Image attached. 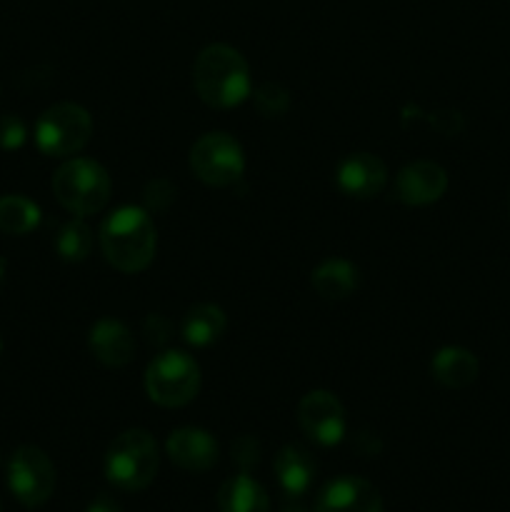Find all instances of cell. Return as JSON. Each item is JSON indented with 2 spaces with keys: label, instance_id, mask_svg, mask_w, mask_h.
Here are the masks:
<instances>
[{
  "label": "cell",
  "instance_id": "cell-1",
  "mask_svg": "<svg viewBox=\"0 0 510 512\" xmlns=\"http://www.w3.org/2000/svg\"><path fill=\"white\" fill-rule=\"evenodd\" d=\"M158 235L148 210L125 205L110 213L100 228V250L120 273H140L155 258Z\"/></svg>",
  "mask_w": 510,
  "mask_h": 512
},
{
  "label": "cell",
  "instance_id": "cell-2",
  "mask_svg": "<svg viewBox=\"0 0 510 512\" xmlns=\"http://www.w3.org/2000/svg\"><path fill=\"white\" fill-rule=\"evenodd\" d=\"M193 88L210 108H235L248 98L253 88L248 63L230 45H208L195 58Z\"/></svg>",
  "mask_w": 510,
  "mask_h": 512
},
{
  "label": "cell",
  "instance_id": "cell-3",
  "mask_svg": "<svg viewBox=\"0 0 510 512\" xmlns=\"http://www.w3.org/2000/svg\"><path fill=\"white\" fill-rule=\"evenodd\" d=\"M158 465V443L143 428L120 433L105 453V475L110 483L128 493L148 488L158 473Z\"/></svg>",
  "mask_w": 510,
  "mask_h": 512
},
{
  "label": "cell",
  "instance_id": "cell-4",
  "mask_svg": "<svg viewBox=\"0 0 510 512\" xmlns=\"http://www.w3.org/2000/svg\"><path fill=\"white\" fill-rule=\"evenodd\" d=\"M110 183L108 170L90 158H70L55 170L53 193L58 203L73 215H95L108 205Z\"/></svg>",
  "mask_w": 510,
  "mask_h": 512
},
{
  "label": "cell",
  "instance_id": "cell-5",
  "mask_svg": "<svg viewBox=\"0 0 510 512\" xmlns=\"http://www.w3.org/2000/svg\"><path fill=\"white\" fill-rule=\"evenodd\" d=\"M145 390L163 408H183L200 390V365L183 350H165L145 370Z\"/></svg>",
  "mask_w": 510,
  "mask_h": 512
},
{
  "label": "cell",
  "instance_id": "cell-6",
  "mask_svg": "<svg viewBox=\"0 0 510 512\" xmlns=\"http://www.w3.org/2000/svg\"><path fill=\"white\" fill-rule=\"evenodd\" d=\"M93 118L75 103L50 105L35 123V143L48 158H70L88 145Z\"/></svg>",
  "mask_w": 510,
  "mask_h": 512
},
{
  "label": "cell",
  "instance_id": "cell-7",
  "mask_svg": "<svg viewBox=\"0 0 510 512\" xmlns=\"http://www.w3.org/2000/svg\"><path fill=\"white\" fill-rule=\"evenodd\" d=\"M190 170L195 178L213 188L233 185L245 170L243 148L228 133H205L190 148Z\"/></svg>",
  "mask_w": 510,
  "mask_h": 512
},
{
  "label": "cell",
  "instance_id": "cell-8",
  "mask_svg": "<svg viewBox=\"0 0 510 512\" xmlns=\"http://www.w3.org/2000/svg\"><path fill=\"white\" fill-rule=\"evenodd\" d=\"M10 493L25 508H40L55 490V468L48 455L35 445H23L8 460Z\"/></svg>",
  "mask_w": 510,
  "mask_h": 512
},
{
  "label": "cell",
  "instance_id": "cell-9",
  "mask_svg": "<svg viewBox=\"0 0 510 512\" xmlns=\"http://www.w3.org/2000/svg\"><path fill=\"white\" fill-rule=\"evenodd\" d=\"M298 423L313 443L333 448L345 438V410L328 390H313L298 405Z\"/></svg>",
  "mask_w": 510,
  "mask_h": 512
},
{
  "label": "cell",
  "instance_id": "cell-10",
  "mask_svg": "<svg viewBox=\"0 0 510 512\" xmlns=\"http://www.w3.org/2000/svg\"><path fill=\"white\" fill-rule=\"evenodd\" d=\"M448 190V173L433 160H415L405 165L395 180V198L405 205H430Z\"/></svg>",
  "mask_w": 510,
  "mask_h": 512
},
{
  "label": "cell",
  "instance_id": "cell-11",
  "mask_svg": "<svg viewBox=\"0 0 510 512\" xmlns=\"http://www.w3.org/2000/svg\"><path fill=\"white\" fill-rule=\"evenodd\" d=\"M315 512H383V500L368 480L345 475L320 490Z\"/></svg>",
  "mask_w": 510,
  "mask_h": 512
},
{
  "label": "cell",
  "instance_id": "cell-12",
  "mask_svg": "<svg viewBox=\"0 0 510 512\" xmlns=\"http://www.w3.org/2000/svg\"><path fill=\"white\" fill-rule=\"evenodd\" d=\"M335 180L348 198L368 200L383 193L385 183H388V168L378 155L353 153L338 165Z\"/></svg>",
  "mask_w": 510,
  "mask_h": 512
},
{
  "label": "cell",
  "instance_id": "cell-13",
  "mask_svg": "<svg viewBox=\"0 0 510 512\" xmlns=\"http://www.w3.org/2000/svg\"><path fill=\"white\" fill-rule=\"evenodd\" d=\"M165 450L168 458L188 473H205L218 463V443L208 430L200 428L173 430Z\"/></svg>",
  "mask_w": 510,
  "mask_h": 512
},
{
  "label": "cell",
  "instance_id": "cell-14",
  "mask_svg": "<svg viewBox=\"0 0 510 512\" xmlns=\"http://www.w3.org/2000/svg\"><path fill=\"white\" fill-rule=\"evenodd\" d=\"M90 353L98 363L108 365V368H123L133 360L135 355V340L130 330L125 328L120 320L103 318L90 328Z\"/></svg>",
  "mask_w": 510,
  "mask_h": 512
},
{
  "label": "cell",
  "instance_id": "cell-15",
  "mask_svg": "<svg viewBox=\"0 0 510 512\" xmlns=\"http://www.w3.org/2000/svg\"><path fill=\"white\" fill-rule=\"evenodd\" d=\"M273 473L278 478L280 488L288 498H303L318 475V465H315L313 455L308 450L298 448V445H285L278 455H275Z\"/></svg>",
  "mask_w": 510,
  "mask_h": 512
},
{
  "label": "cell",
  "instance_id": "cell-16",
  "mask_svg": "<svg viewBox=\"0 0 510 512\" xmlns=\"http://www.w3.org/2000/svg\"><path fill=\"white\" fill-rule=\"evenodd\" d=\"M430 370H433V378L438 380L445 388H468L478 380L480 363L470 350L458 348V345H448V348H440L438 353L433 355V363H430Z\"/></svg>",
  "mask_w": 510,
  "mask_h": 512
},
{
  "label": "cell",
  "instance_id": "cell-17",
  "mask_svg": "<svg viewBox=\"0 0 510 512\" xmlns=\"http://www.w3.org/2000/svg\"><path fill=\"white\" fill-rule=\"evenodd\" d=\"M218 508L220 512H270V498L258 480L240 473L223 483Z\"/></svg>",
  "mask_w": 510,
  "mask_h": 512
},
{
  "label": "cell",
  "instance_id": "cell-18",
  "mask_svg": "<svg viewBox=\"0 0 510 512\" xmlns=\"http://www.w3.org/2000/svg\"><path fill=\"white\" fill-rule=\"evenodd\" d=\"M313 288L323 300H345L358 288V270L343 258H330L313 270Z\"/></svg>",
  "mask_w": 510,
  "mask_h": 512
},
{
  "label": "cell",
  "instance_id": "cell-19",
  "mask_svg": "<svg viewBox=\"0 0 510 512\" xmlns=\"http://www.w3.org/2000/svg\"><path fill=\"white\" fill-rule=\"evenodd\" d=\"M225 313L213 303H200L188 310L183 320V338L188 345L195 348H208V345L218 343L225 333Z\"/></svg>",
  "mask_w": 510,
  "mask_h": 512
},
{
  "label": "cell",
  "instance_id": "cell-20",
  "mask_svg": "<svg viewBox=\"0 0 510 512\" xmlns=\"http://www.w3.org/2000/svg\"><path fill=\"white\" fill-rule=\"evenodd\" d=\"M40 208L25 195H3L0 198V233L25 235L38 228Z\"/></svg>",
  "mask_w": 510,
  "mask_h": 512
},
{
  "label": "cell",
  "instance_id": "cell-21",
  "mask_svg": "<svg viewBox=\"0 0 510 512\" xmlns=\"http://www.w3.org/2000/svg\"><path fill=\"white\" fill-rule=\"evenodd\" d=\"M55 250L68 263H80L93 250V230L83 220H70L55 235Z\"/></svg>",
  "mask_w": 510,
  "mask_h": 512
},
{
  "label": "cell",
  "instance_id": "cell-22",
  "mask_svg": "<svg viewBox=\"0 0 510 512\" xmlns=\"http://www.w3.org/2000/svg\"><path fill=\"white\" fill-rule=\"evenodd\" d=\"M255 108L265 118H280L290 108V93L280 83H260L253 93Z\"/></svg>",
  "mask_w": 510,
  "mask_h": 512
},
{
  "label": "cell",
  "instance_id": "cell-23",
  "mask_svg": "<svg viewBox=\"0 0 510 512\" xmlns=\"http://www.w3.org/2000/svg\"><path fill=\"white\" fill-rule=\"evenodd\" d=\"M25 138H28V130H25V123L18 115H3L0 118V148L18 150L25 143Z\"/></svg>",
  "mask_w": 510,
  "mask_h": 512
},
{
  "label": "cell",
  "instance_id": "cell-24",
  "mask_svg": "<svg viewBox=\"0 0 510 512\" xmlns=\"http://www.w3.org/2000/svg\"><path fill=\"white\" fill-rule=\"evenodd\" d=\"M173 198H175V190L168 180H155V183H150L148 188H145V200H148L150 208L155 210H165L170 203H173Z\"/></svg>",
  "mask_w": 510,
  "mask_h": 512
},
{
  "label": "cell",
  "instance_id": "cell-25",
  "mask_svg": "<svg viewBox=\"0 0 510 512\" xmlns=\"http://www.w3.org/2000/svg\"><path fill=\"white\" fill-rule=\"evenodd\" d=\"M168 333L170 325L163 315H150V318L145 320V335H148L150 343H163V340H168Z\"/></svg>",
  "mask_w": 510,
  "mask_h": 512
},
{
  "label": "cell",
  "instance_id": "cell-26",
  "mask_svg": "<svg viewBox=\"0 0 510 512\" xmlns=\"http://www.w3.org/2000/svg\"><path fill=\"white\" fill-rule=\"evenodd\" d=\"M85 512H123V510H120V505L115 503L113 498H108V495H100V498H95L93 503L88 505V510Z\"/></svg>",
  "mask_w": 510,
  "mask_h": 512
},
{
  "label": "cell",
  "instance_id": "cell-27",
  "mask_svg": "<svg viewBox=\"0 0 510 512\" xmlns=\"http://www.w3.org/2000/svg\"><path fill=\"white\" fill-rule=\"evenodd\" d=\"M283 512H305V510L298 508V505H290V508H285Z\"/></svg>",
  "mask_w": 510,
  "mask_h": 512
},
{
  "label": "cell",
  "instance_id": "cell-28",
  "mask_svg": "<svg viewBox=\"0 0 510 512\" xmlns=\"http://www.w3.org/2000/svg\"><path fill=\"white\" fill-rule=\"evenodd\" d=\"M0 348H3V343H0Z\"/></svg>",
  "mask_w": 510,
  "mask_h": 512
},
{
  "label": "cell",
  "instance_id": "cell-29",
  "mask_svg": "<svg viewBox=\"0 0 510 512\" xmlns=\"http://www.w3.org/2000/svg\"><path fill=\"white\" fill-rule=\"evenodd\" d=\"M0 512H3V508H0Z\"/></svg>",
  "mask_w": 510,
  "mask_h": 512
}]
</instances>
